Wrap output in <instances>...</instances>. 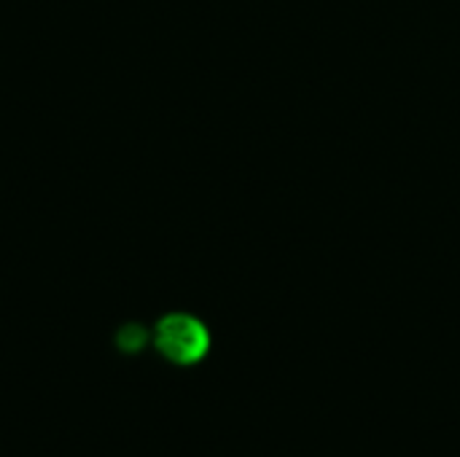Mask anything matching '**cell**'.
Instances as JSON below:
<instances>
[{"mask_svg":"<svg viewBox=\"0 0 460 457\" xmlns=\"http://www.w3.org/2000/svg\"><path fill=\"white\" fill-rule=\"evenodd\" d=\"M151 342L156 353L175 366H197L210 353V331L191 312H167L156 321Z\"/></svg>","mask_w":460,"mask_h":457,"instance_id":"1","label":"cell"},{"mask_svg":"<svg viewBox=\"0 0 460 457\" xmlns=\"http://www.w3.org/2000/svg\"><path fill=\"white\" fill-rule=\"evenodd\" d=\"M148 339H151V334H148L146 329H140V326L129 323V326H124V329H121V334H119V347H121V350H127V353H137Z\"/></svg>","mask_w":460,"mask_h":457,"instance_id":"2","label":"cell"}]
</instances>
